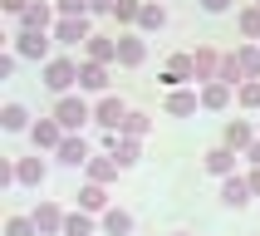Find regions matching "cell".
Instances as JSON below:
<instances>
[{"label":"cell","instance_id":"39","mask_svg":"<svg viewBox=\"0 0 260 236\" xmlns=\"http://www.w3.org/2000/svg\"><path fill=\"white\" fill-rule=\"evenodd\" d=\"M88 5H93V10H113V0H88Z\"/></svg>","mask_w":260,"mask_h":236},{"label":"cell","instance_id":"38","mask_svg":"<svg viewBox=\"0 0 260 236\" xmlns=\"http://www.w3.org/2000/svg\"><path fill=\"white\" fill-rule=\"evenodd\" d=\"M250 192H260V162H255V172H250Z\"/></svg>","mask_w":260,"mask_h":236},{"label":"cell","instance_id":"5","mask_svg":"<svg viewBox=\"0 0 260 236\" xmlns=\"http://www.w3.org/2000/svg\"><path fill=\"white\" fill-rule=\"evenodd\" d=\"M29 138H35V148H59V143H64V123L49 113V118H40V123L29 128Z\"/></svg>","mask_w":260,"mask_h":236},{"label":"cell","instance_id":"35","mask_svg":"<svg viewBox=\"0 0 260 236\" xmlns=\"http://www.w3.org/2000/svg\"><path fill=\"white\" fill-rule=\"evenodd\" d=\"M5 231H10V236H29V231H40V226H35V221H25V217H10V226H5Z\"/></svg>","mask_w":260,"mask_h":236},{"label":"cell","instance_id":"20","mask_svg":"<svg viewBox=\"0 0 260 236\" xmlns=\"http://www.w3.org/2000/svg\"><path fill=\"white\" fill-rule=\"evenodd\" d=\"M236 64H241L246 79H260V49L255 44H241V49H236Z\"/></svg>","mask_w":260,"mask_h":236},{"label":"cell","instance_id":"6","mask_svg":"<svg viewBox=\"0 0 260 236\" xmlns=\"http://www.w3.org/2000/svg\"><path fill=\"white\" fill-rule=\"evenodd\" d=\"M221 143H226V148H236V153H250L255 133H250V123H246V118H231V123H226V133H221Z\"/></svg>","mask_w":260,"mask_h":236},{"label":"cell","instance_id":"24","mask_svg":"<svg viewBox=\"0 0 260 236\" xmlns=\"http://www.w3.org/2000/svg\"><path fill=\"white\" fill-rule=\"evenodd\" d=\"M113 158L123 162V167H133V162H138V138H128V133L113 138Z\"/></svg>","mask_w":260,"mask_h":236},{"label":"cell","instance_id":"30","mask_svg":"<svg viewBox=\"0 0 260 236\" xmlns=\"http://www.w3.org/2000/svg\"><path fill=\"white\" fill-rule=\"evenodd\" d=\"M147 128H152V123H147V113H128V118H123V133H128V138H143Z\"/></svg>","mask_w":260,"mask_h":236},{"label":"cell","instance_id":"21","mask_svg":"<svg viewBox=\"0 0 260 236\" xmlns=\"http://www.w3.org/2000/svg\"><path fill=\"white\" fill-rule=\"evenodd\" d=\"M103 202H108V192H103V182H88V187L79 192V206H84V212H103Z\"/></svg>","mask_w":260,"mask_h":236},{"label":"cell","instance_id":"3","mask_svg":"<svg viewBox=\"0 0 260 236\" xmlns=\"http://www.w3.org/2000/svg\"><path fill=\"white\" fill-rule=\"evenodd\" d=\"M54 40H59V44H79V40H88V15H59Z\"/></svg>","mask_w":260,"mask_h":236},{"label":"cell","instance_id":"29","mask_svg":"<svg viewBox=\"0 0 260 236\" xmlns=\"http://www.w3.org/2000/svg\"><path fill=\"white\" fill-rule=\"evenodd\" d=\"M162 20H167L162 5H143V15H138V25H143V29H162Z\"/></svg>","mask_w":260,"mask_h":236},{"label":"cell","instance_id":"7","mask_svg":"<svg viewBox=\"0 0 260 236\" xmlns=\"http://www.w3.org/2000/svg\"><path fill=\"white\" fill-rule=\"evenodd\" d=\"M93 118H99L108 133H123V118H128V108H123V99H103L99 108H93Z\"/></svg>","mask_w":260,"mask_h":236},{"label":"cell","instance_id":"15","mask_svg":"<svg viewBox=\"0 0 260 236\" xmlns=\"http://www.w3.org/2000/svg\"><path fill=\"white\" fill-rule=\"evenodd\" d=\"M84 167H88V182H113L123 162H118V158H88Z\"/></svg>","mask_w":260,"mask_h":236},{"label":"cell","instance_id":"40","mask_svg":"<svg viewBox=\"0 0 260 236\" xmlns=\"http://www.w3.org/2000/svg\"><path fill=\"white\" fill-rule=\"evenodd\" d=\"M250 162H260V138H255V143H250Z\"/></svg>","mask_w":260,"mask_h":236},{"label":"cell","instance_id":"22","mask_svg":"<svg viewBox=\"0 0 260 236\" xmlns=\"http://www.w3.org/2000/svg\"><path fill=\"white\" fill-rule=\"evenodd\" d=\"M138 15H143V0H113V20L118 25H138Z\"/></svg>","mask_w":260,"mask_h":236},{"label":"cell","instance_id":"28","mask_svg":"<svg viewBox=\"0 0 260 236\" xmlns=\"http://www.w3.org/2000/svg\"><path fill=\"white\" fill-rule=\"evenodd\" d=\"M0 123H5L10 133H20V128H25V108H20V103H5V113H0Z\"/></svg>","mask_w":260,"mask_h":236},{"label":"cell","instance_id":"17","mask_svg":"<svg viewBox=\"0 0 260 236\" xmlns=\"http://www.w3.org/2000/svg\"><path fill=\"white\" fill-rule=\"evenodd\" d=\"M64 221H69V217H64L54 202H40V212H35V226H40V231H59Z\"/></svg>","mask_w":260,"mask_h":236},{"label":"cell","instance_id":"25","mask_svg":"<svg viewBox=\"0 0 260 236\" xmlns=\"http://www.w3.org/2000/svg\"><path fill=\"white\" fill-rule=\"evenodd\" d=\"M103 231H108V236H128V231H133V217H128V212H118V206H113V212L103 217Z\"/></svg>","mask_w":260,"mask_h":236},{"label":"cell","instance_id":"19","mask_svg":"<svg viewBox=\"0 0 260 236\" xmlns=\"http://www.w3.org/2000/svg\"><path fill=\"white\" fill-rule=\"evenodd\" d=\"M221 59H226V54H216V49H197V54H191V64H197V79H211V74H221Z\"/></svg>","mask_w":260,"mask_h":236},{"label":"cell","instance_id":"11","mask_svg":"<svg viewBox=\"0 0 260 236\" xmlns=\"http://www.w3.org/2000/svg\"><path fill=\"white\" fill-rule=\"evenodd\" d=\"M231 167H236V148H211L206 153V172H216V177H231Z\"/></svg>","mask_w":260,"mask_h":236},{"label":"cell","instance_id":"18","mask_svg":"<svg viewBox=\"0 0 260 236\" xmlns=\"http://www.w3.org/2000/svg\"><path fill=\"white\" fill-rule=\"evenodd\" d=\"M88 59H99V64L118 59V40H108V35H88Z\"/></svg>","mask_w":260,"mask_h":236},{"label":"cell","instance_id":"36","mask_svg":"<svg viewBox=\"0 0 260 236\" xmlns=\"http://www.w3.org/2000/svg\"><path fill=\"white\" fill-rule=\"evenodd\" d=\"M0 5H5V15H15V20H20V15H25V10H29L25 0H0Z\"/></svg>","mask_w":260,"mask_h":236},{"label":"cell","instance_id":"23","mask_svg":"<svg viewBox=\"0 0 260 236\" xmlns=\"http://www.w3.org/2000/svg\"><path fill=\"white\" fill-rule=\"evenodd\" d=\"M167 113H177V118H187V113H197V94H167Z\"/></svg>","mask_w":260,"mask_h":236},{"label":"cell","instance_id":"1","mask_svg":"<svg viewBox=\"0 0 260 236\" xmlns=\"http://www.w3.org/2000/svg\"><path fill=\"white\" fill-rule=\"evenodd\" d=\"M74 79H79V64L74 59H44V84L54 88V94H64Z\"/></svg>","mask_w":260,"mask_h":236},{"label":"cell","instance_id":"26","mask_svg":"<svg viewBox=\"0 0 260 236\" xmlns=\"http://www.w3.org/2000/svg\"><path fill=\"white\" fill-rule=\"evenodd\" d=\"M15 177H20V182H44V162L40 158H25L20 167H15Z\"/></svg>","mask_w":260,"mask_h":236},{"label":"cell","instance_id":"13","mask_svg":"<svg viewBox=\"0 0 260 236\" xmlns=\"http://www.w3.org/2000/svg\"><path fill=\"white\" fill-rule=\"evenodd\" d=\"M231 88H236V84H226V79H211V84L202 88V108H226V103H231Z\"/></svg>","mask_w":260,"mask_h":236},{"label":"cell","instance_id":"10","mask_svg":"<svg viewBox=\"0 0 260 236\" xmlns=\"http://www.w3.org/2000/svg\"><path fill=\"white\" fill-rule=\"evenodd\" d=\"M162 79H167V84H182V79H197V64H191V54H172L167 64H162Z\"/></svg>","mask_w":260,"mask_h":236},{"label":"cell","instance_id":"33","mask_svg":"<svg viewBox=\"0 0 260 236\" xmlns=\"http://www.w3.org/2000/svg\"><path fill=\"white\" fill-rule=\"evenodd\" d=\"M221 79H226V84L246 79V74H241V64H236V54H226V59H221Z\"/></svg>","mask_w":260,"mask_h":236},{"label":"cell","instance_id":"9","mask_svg":"<svg viewBox=\"0 0 260 236\" xmlns=\"http://www.w3.org/2000/svg\"><path fill=\"white\" fill-rule=\"evenodd\" d=\"M143 59H147V44L138 40V35H118V64L133 69V64H143Z\"/></svg>","mask_w":260,"mask_h":236},{"label":"cell","instance_id":"16","mask_svg":"<svg viewBox=\"0 0 260 236\" xmlns=\"http://www.w3.org/2000/svg\"><path fill=\"white\" fill-rule=\"evenodd\" d=\"M54 153H59V162H69V167L88 162V143H84V138H64V143H59Z\"/></svg>","mask_w":260,"mask_h":236},{"label":"cell","instance_id":"37","mask_svg":"<svg viewBox=\"0 0 260 236\" xmlns=\"http://www.w3.org/2000/svg\"><path fill=\"white\" fill-rule=\"evenodd\" d=\"M202 5H206V10H211V15H221V10H226V5H231V0H202Z\"/></svg>","mask_w":260,"mask_h":236},{"label":"cell","instance_id":"34","mask_svg":"<svg viewBox=\"0 0 260 236\" xmlns=\"http://www.w3.org/2000/svg\"><path fill=\"white\" fill-rule=\"evenodd\" d=\"M93 5L88 0H59V15H88Z\"/></svg>","mask_w":260,"mask_h":236},{"label":"cell","instance_id":"8","mask_svg":"<svg viewBox=\"0 0 260 236\" xmlns=\"http://www.w3.org/2000/svg\"><path fill=\"white\" fill-rule=\"evenodd\" d=\"M79 84H84L88 94H103V88H108V69H103L99 59H84V64H79Z\"/></svg>","mask_w":260,"mask_h":236},{"label":"cell","instance_id":"27","mask_svg":"<svg viewBox=\"0 0 260 236\" xmlns=\"http://www.w3.org/2000/svg\"><path fill=\"white\" fill-rule=\"evenodd\" d=\"M241 35L246 40H260V5L255 10H241Z\"/></svg>","mask_w":260,"mask_h":236},{"label":"cell","instance_id":"31","mask_svg":"<svg viewBox=\"0 0 260 236\" xmlns=\"http://www.w3.org/2000/svg\"><path fill=\"white\" fill-rule=\"evenodd\" d=\"M88 231H93V221H88L84 212H79V217H69V221H64V236H88Z\"/></svg>","mask_w":260,"mask_h":236},{"label":"cell","instance_id":"4","mask_svg":"<svg viewBox=\"0 0 260 236\" xmlns=\"http://www.w3.org/2000/svg\"><path fill=\"white\" fill-rule=\"evenodd\" d=\"M54 118L64 123V128H79V123H84V118H93V113H88L84 99H69V94H64V99L54 103Z\"/></svg>","mask_w":260,"mask_h":236},{"label":"cell","instance_id":"32","mask_svg":"<svg viewBox=\"0 0 260 236\" xmlns=\"http://www.w3.org/2000/svg\"><path fill=\"white\" fill-rule=\"evenodd\" d=\"M241 103H246V108H260V79H246V84H241Z\"/></svg>","mask_w":260,"mask_h":236},{"label":"cell","instance_id":"12","mask_svg":"<svg viewBox=\"0 0 260 236\" xmlns=\"http://www.w3.org/2000/svg\"><path fill=\"white\" fill-rule=\"evenodd\" d=\"M246 197H250V177H226L221 182V202L226 206H246Z\"/></svg>","mask_w":260,"mask_h":236},{"label":"cell","instance_id":"14","mask_svg":"<svg viewBox=\"0 0 260 236\" xmlns=\"http://www.w3.org/2000/svg\"><path fill=\"white\" fill-rule=\"evenodd\" d=\"M49 25H59L49 5H29V10L20 15V29H49Z\"/></svg>","mask_w":260,"mask_h":236},{"label":"cell","instance_id":"2","mask_svg":"<svg viewBox=\"0 0 260 236\" xmlns=\"http://www.w3.org/2000/svg\"><path fill=\"white\" fill-rule=\"evenodd\" d=\"M15 54H20V59H54V54H49V40H44V29H20Z\"/></svg>","mask_w":260,"mask_h":236}]
</instances>
